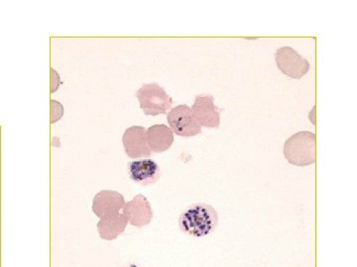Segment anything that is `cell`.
<instances>
[{"mask_svg":"<svg viewBox=\"0 0 357 267\" xmlns=\"http://www.w3.org/2000/svg\"><path fill=\"white\" fill-rule=\"evenodd\" d=\"M122 210L129 224L136 228L147 226L153 219L151 204L142 194H138L132 200L126 203Z\"/></svg>","mask_w":357,"mask_h":267,"instance_id":"cell-7","label":"cell"},{"mask_svg":"<svg viewBox=\"0 0 357 267\" xmlns=\"http://www.w3.org/2000/svg\"><path fill=\"white\" fill-rule=\"evenodd\" d=\"M124 205L126 200L121 193L114 191H102L93 197V211L96 217L102 219L119 214Z\"/></svg>","mask_w":357,"mask_h":267,"instance_id":"cell-9","label":"cell"},{"mask_svg":"<svg viewBox=\"0 0 357 267\" xmlns=\"http://www.w3.org/2000/svg\"><path fill=\"white\" fill-rule=\"evenodd\" d=\"M218 215L213 206L197 203L183 211L178 219L181 231L188 236L202 238L210 235L217 228Z\"/></svg>","mask_w":357,"mask_h":267,"instance_id":"cell-1","label":"cell"},{"mask_svg":"<svg viewBox=\"0 0 357 267\" xmlns=\"http://www.w3.org/2000/svg\"><path fill=\"white\" fill-rule=\"evenodd\" d=\"M128 170L131 179L143 186L156 184L161 175L159 165L150 159L131 161Z\"/></svg>","mask_w":357,"mask_h":267,"instance_id":"cell-10","label":"cell"},{"mask_svg":"<svg viewBox=\"0 0 357 267\" xmlns=\"http://www.w3.org/2000/svg\"><path fill=\"white\" fill-rule=\"evenodd\" d=\"M171 130L181 137H194L202 133V126L195 119L191 107L178 105L167 115Z\"/></svg>","mask_w":357,"mask_h":267,"instance_id":"cell-5","label":"cell"},{"mask_svg":"<svg viewBox=\"0 0 357 267\" xmlns=\"http://www.w3.org/2000/svg\"><path fill=\"white\" fill-rule=\"evenodd\" d=\"M146 139L150 151L153 153H163L172 147L174 133L168 126L156 124L146 129Z\"/></svg>","mask_w":357,"mask_h":267,"instance_id":"cell-11","label":"cell"},{"mask_svg":"<svg viewBox=\"0 0 357 267\" xmlns=\"http://www.w3.org/2000/svg\"><path fill=\"white\" fill-rule=\"evenodd\" d=\"M136 97L139 102L140 108L145 115L150 116L166 114L173 104L171 96L158 83H147L141 86L136 92Z\"/></svg>","mask_w":357,"mask_h":267,"instance_id":"cell-3","label":"cell"},{"mask_svg":"<svg viewBox=\"0 0 357 267\" xmlns=\"http://www.w3.org/2000/svg\"><path fill=\"white\" fill-rule=\"evenodd\" d=\"M128 224V220L124 217L123 213L102 218L98 222V234L102 240L114 241L126 231Z\"/></svg>","mask_w":357,"mask_h":267,"instance_id":"cell-12","label":"cell"},{"mask_svg":"<svg viewBox=\"0 0 357 267\" xmlns=\"http://www.w3.org/2000/svg\"><path fill=\"white\" fill-rule=\"evenodd\" d=\"M0 243H1V231H0Z\"/></svg>","mask_w":357,"mask_h":267,"instance_id":"cell-13","label":"cell"},{"mask_svg":"<svg viewBox=\"0 0 357 267\" xmlns=\"http://www.w3.org/2000/svg\"><path fill=\"white\" fill-rule=\"evenodd\" d=\"M211 95H199L195 98L192 107V115L202 127L218 128L220 125L222 110L215 105Z\"/></svg>","mask_w":357,"mask_h":267,"instance_id":"cell-6","label":"cell"},{"mask_svg":"<svg viewBox=\"0 0 357 267\" xmlns=\"http://www.w3.org/2000/svg\"><path fill=\"white\" fill-rule=\"evenodd\" d=\"M124 151L130 159H136L151 156L146 139V129L132 126L126 129L122 137Z\"/></svg>","mask_w":357,"mask_h":267,"instance_id":"cell-8","label":"cell"},{"mask_svg":"<svg viewBox=\"0 0 357 267\" xmlns=\"http://www.w3.org/2000/svg\"><path fill=\"white\" fill-rule=\"evenodd\" d=\"M277 67L286 76L294 79H300L306 76L311 69L310 63L291 47L285 46L275 54Z\"/></svg>","mask_w":357,"mask_h":267,"instance_id":"cell-4","label":"cell"},{"mask_svg":"<svg viewBox=\"0 0 357 267\" xmlns=\"http://www.w3.org/2000/svg\"><path fill=\"white\" fill-rule=\"evenodd\" d=\"M316 135L312 132L296 133L284 144L283 153L291 165H311L316 161Z\"/></svg>","mask_w":357,"mask_h":267,"instance_id":"cell-2","label":"cell"}]
</instances>
